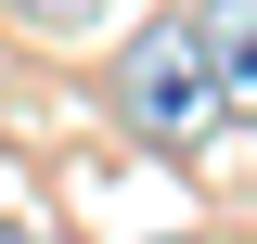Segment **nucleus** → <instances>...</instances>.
Returning a JSON list of instances; mask_svg holds the SVG:
<instances>
[{"instance_id":"nucleus-1","label":"nucleus","mask_w":257,"mask_h":244,"mask_svg":"<svg viewBox=\"0 0 257 244\" xmlns=\"http://www.w3.org/2000/svg\"><path fill=\"white\" fill-rule=\"evenodd\" d=\"M116 116L142 129V142H206V129H219V77L193 52V13H155V26L116 52Z\"/></svg>"},{"instance_id":"nucleus-2","label":"nucleus","mask_w":257,"mask_h":244,"mask_svg":"<svg viewBox=\"0 0 257 244\" xmlns=\"http://www.w3.org/2000/svg\"><path fill=\"white\" fill-rule=\"evenodd\" d=\"M193 52L219 77V116H257V0H193Z\"/></svg>"},{"instance_id":"nucleus-3","label":"nucleus","mask_w":257,"mask_h":244,"mask_svg":"<svg viewBox=\"0 0 257 244\" xmlns=\"http://www.w3.org/2000/svg\"><path fill=\"white\" fill-rule=\"evenodd\" d=\"M13 13H26V26H52V39H77V26H103L116 0H13Z\"/></svg>"},{"instance_id":"nucleus-4","label":"nucleus","mask_w":257,"mask_h":244,"mask_svg":"<svg viewBox=\"0 0 257 244\" xmlns=\"http://www.w3.org/2000/svg\"><path fill=\"white\" fill-rule=\"evenodd\" d=\"M0 244H64V231H52V218H0Z\"/></svg>"},{"instance_id":"nucleus-5","label":"nucleus","mask_w":257,"mask_h":244,"mask_svg":"<svg viewBox=\"0 0 257 244\" xmlns=\"http://www.w3.org/2000/svg\"><path fill=\"white\" fill-rule=\"evenodd\" d=\"M167 244H180V231H167Z\"/></svg>"}]
</instances>
